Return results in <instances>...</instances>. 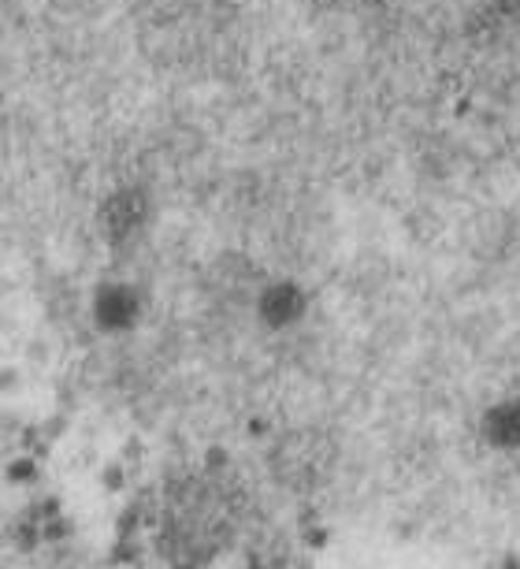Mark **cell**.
<instances>
[{
  "instance_id": "cell-1",
  "label": "cell",
  "mask_w": 520,
  "mask_h": 569,
  "mask_svg": "<svg viewBox=\"0 0 520 569\" xmlns=\"http://www.w3.org/2000/svg\"><path fill=\"white\" fill-rule=\"evenodd\" d=\"M483 435H487V443H494L502 450L520 447V406L517 402L494 406V410L483 417Z\"/></svg>"
}]
</instances>
